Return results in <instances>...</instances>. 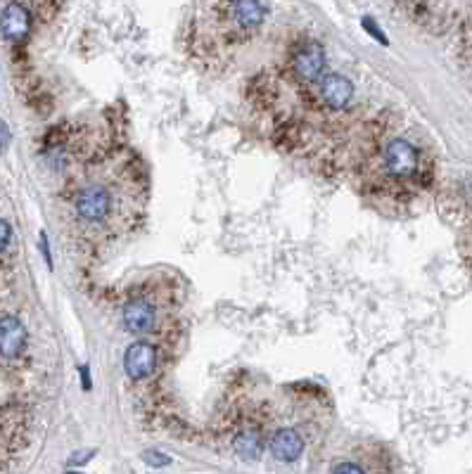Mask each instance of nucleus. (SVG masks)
<instances>
[{
    "mask_svg": "<svg viewBox=\"0 0 472 474\" xmlns=\"http://www.w3.org/2000/svg\"><path fill=\"white\" fill-rule=\"evenodd\" d=\"M0 31H3V36L12 40V43L24 40L31 31L29 10L19 3H10L8 8L3 10V15H0Z\"/></svg>",
    "mask_w": 472,
    "mask_h": 474,
    "instance_id": "obj_7",
    "label": "nucleus"
},
{
    "mask_svg": "<svg viewBox=\"0 0 472 474\" xmlns=\"http://www.w3.org/2000/svg\"><path fill=\"white\" fill-rule=\"evenodd\" d=\"M304 88L311 95L306 105L328 114L345 112L354 100V83L347 76H340V74H321L313 83H306Z\"/></svg>",
    "mask_w": 472,
    "mask_h": 474,
    "instance_id": "obj_3",
    "label": "nucleus"
},
{
    "mask_svg": "<svg viewBox=\"0 0 472 474\" xmlns=\"http://www.w3.org/2000/svg\"><path fill=\"white\" fill-rule=\"evenodd\" d=\"M126 372L133 382H140V379H147L157 368V349L152 347L150 342H136L131 344L124 356Z\"/></svg>",
    "mask_w": 472,
    "mask_h": 474,
    "instance_id": "obj_6",
    "label": "nucleus"
},
{
    "mask_svg": "<svg viewBox=\"0 0 472 474\" xmlns=\"http://www.w3.org/2000/svg\"><path fill=\"white\" fill-rule=\"evenodd\" d=\"M8 142H10V131H8V126L0 121V152L8 147Z\"/></svg>",
    "mask_w": 472,
    "mask_h": 474,
    "instance_id": "obj_13",
    "label": "nucleus"
},
{
    "mask_svg": "<svg viewBox=\"0 0 472 474\" xmlns=\"http://www.w3.org/2000/svg\"><path fill=\"white\" fill-rule=\"evenodd\" d=\"M304 449H306L304 437L294 427H282V429H278L271 437V453L280 463H294L297 458H301Z\"/></svg>",
    "mask_w": 472,
    "mask_h": 474,
    "instance_id": "obj_9",
    "label": "nucleus"
},
{
    "mask_svg": "<svg viewBox=\"0 0 472 474\" xmlns=\"http://www.w3.org/2000/svg\"><path fill=\"white\" fill-rule=\"evenodd\" d=\"M233 449L242 460H256L264 451V437L254 424H245L238 434L233 437Z\"/></svg>",
    "mask_w": 472,
    "mask_h": 474,
    "instance_id": "obj_10",
    "label": "nucleus"
},
{
    "mask_svg": "<svg viewBox=\"0 0 472 474\" xmlns=\"http://www.w3.org/2000/svg\"><path fill=\"white\" fill-rule=\"evenodd\" d=\"M326 69V50L318 40H309L289 59V74L299 86L313 83Z\"/></svg>",
    "mask_w": 472,
    "mask_h": 474,
    "instance_id": "obj_5",
    "label": "nucleus"
},
{
    "mask_svg": "<svg viewBox=\"0 0 472 474\" xmlns=\"http://www.w3.org/2000/svg\"><path fill=\"white\" fill-rule=\"evenodd\" d=\"M161 299L159 294L154 292H136L124 304V325L128 332H136V335H145V332H152L161 320Z\"/></svg>",
    "mask_w": 472,
    "mask_h": 474,
    "instance_id": "obj_4",
    "label": "nucleus"
},
{
    "mask_svg": "<svg viewBox=\"0 0 472 474\" xmlns=\"http://www.w3.org/2000/svg\"><path fill=\"white\" fill-rule=\"evenodd\" d=\"M420 166L422 157L413 140L403 135L380 140V145L363 157V190L373 195L406 192L410 183L420 178Z\"/></svg>",
    "mask_w": 472,
    "mask_h": 474,
    "instance_id": "obj_1",
    "label": "nucleus"
},
{
    "mask_svg": "<svg viewBox=\"0 0 472 474\" xmlns=\"http://www.w3.org/2000/svg\"><path fill=\"white\" fill-rule=\"evenodd\" d=\"M10 237H12V228H10V223L0 219V252H3V249L10 245Z\"/></svg>",
    "mask_w": 472,
    "mask_h": 474,
    "instance_id": "obj_11",
    "label": "nucleus"
},
{
    "mask_svg": "<svg viewBox=\"0 0 472 474\" xmlns=\"http://www.w3.org/2000/svg\"><path fill=\"white\" fill-rule=\"evenodd\" d=\"M26 347V328L15 316L0 318V356L17 358Z\"/></svg>",
    "mask_w": 472,
    "mask_h": 474,
    "instance_id": "obj_8",
    "label": "nucleus"
},
{
    "mask_svg": "<svg viewBox=\"0 0 472 474\" xmlns=\"http://www.w3.org/2000/svg\"><path fill=\"white\" fill-rule=\"evenodd\" d=\"M136 180L117 175V171L112 168L110 180H91L84 187H79L76 197H74V212L86 226H107L114 233L136 212Z\"/></svg>",
    "mask_w": 472,
    "mask_h": 474,
    "instance_id": "obj_2",
    "label": "nucleus"
},
{
    "mask_svg": "<svg viewBox=\"0 0 472 474\" xmlns=\"http://www.w3.org/2000/svg\"><path fill=\"white\" fill-rule=\"evenodd\" d=\"M363 26H366V29H368L370 33H373V36H375L377 40H380V43H387V38H384V33H380V31L375 29L373 19H368V17H366V19H363Z\"/></svg>",
    "mask_w": 472,
    "mask_h": 474,
    "instance_id": "obj_12",
    "label": "nucleus"
}]
</instances>
